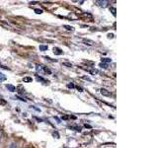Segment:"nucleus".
<instances>
[{
  "label": "nucleus",
  "instance_id": "nucleus-1",
  "mask_svg": "<svg viewBox=\"0 0 158 148\" xmlns=\"http://www.w3.org/2000/svg\"><path fill=\"white\" fill-rule=\"evenodd\" d=\"M100 93L102 94L103 96H106V97H112L113 94L111 91H108L107 89H104V88H102V89L100 90Z\"/></svg>",
  "mask_w": 158,
  "mask_h": 148
},
{
  "label": "nucleus",
  "instance_id": "nucleus-2",
  "mask_svg": "<svg viewBox=\"0 0 158 148\" xmlns=\"http://www.w3.org/2000/svg\"><path fill=\"white\" fill-rule=\"evenodd\" d=\"M53 52H55V54H56V55H61L63 53L62 49H61L59 48H55V49H53Z\"/></svg>",
  "mask_w": 158,
  "mask_h": 148
},
{
  "label": "nucleus",
  "instance_id": "nucleus-3",
  "mask_svg": "<svg viewBox=\"0 0 158 148\" xmlns=\"http://www.w3.org/2000/svg\"><path fill=\"white\" fill-rule=\"evenodd\" d=\"M6 88H7L8 91H10V92H15V90H16V87L11 84H6Z\"/></svg>",
  "mask_w": 158,
  "mask_h": 148
},
{
  "label": "nucleus",
  "instance_id": "nucleus-4",
  "mask_svg": "<svg viewBox=\"0 0 158 148\" xmlns=\"http://www.w3.org/2000/svg\"><path fill=\"white\" fill-rule=\"evenodd\" d=\"M83 42H84L85 45H88V46H92L93 43H94L93 40H87V39H84V40H83Z\"/></svg>",
  "mask_w": 158,
  "mask_h": 148
},
{
  "label": "nucleus",
  "instance_id": "nucleus-5",
  "mask_svg": "<svg viewBox=\"0 0 158 148\" xmlns=\"http://www.w3.org/2000/svg\"><path fill=\"white\" fill-rule=\"evenodd\" d=\"M96 3L99 6H102V7H106L107 3H108V2H107V1H96Z\"/></svg>",
  "mask_w": 158,
  "mask_h": 148
},
{
  "label": "nucleus",
  "instance_id": "nucleus-6",
  "mask_svg": "<svg viewBox=\"0 0 158 148\" xmlns=\"http://www.w3.org/2000/svg\"><path fill=\"white\" fill-rule=\"evenodd\" d=\"M6 79H7L6 75H4L3 73H0V82H3V81H5Z\"/></svg>",
  "mask_w": 158,
  "mask_h": 148
},
{
  "label": "nucleus",
  "instance_id": "nucleus-7",
  "mask_svg": "<svg viewBox=\"0 0 158 148\" xmlns=\"http://www.w3.org/2000/svg\"><path fill=\"white\" fill-rule=\"evenodd\" d=\"M32 77H24L23 78V81L24 82H32Z\"/></svg>",
  "mask_w": 158,
  "mask_h": 148
},
{
  "label": "nucleus",
  "instance_id": "nucleus-8",
  "mask_svg": "<svg viewBox=\"0 0 158 148\" xmlns=\"http://www.w3.org/2000/svg\"><path fill=\"white\" fill-rule=\"evenodd\" d=\"M40 50H47V46H40Z\"/></svg>",
  "mask_w": 158,
  "mask_h": 148
},
{
  "label": "nucleus",
  "instance_id": "nucleus-9",
  "mask_svg": "<svg viewBox=\"0 0 158 148\" xmlns=\"http://www.w3.org/2000/svg\"><path fill=\"white\" fill-rule=\"evenodd\" d=\"M112 60H111L110 58H103L102 59V62H106V63H109V62H111Z\"/></svg>",
  "mask_w": 158,
  "mask_h": 148
},
{
  "label": "nucleus",
  "instance_id": "nucleus-10",
  "mask_svg": "<svg viewBox=\"0 0 158 148\" xmlns=\"http://www.w3.org/2000/svg\"><path fill=\"white\" fill-rule=\"evenodd\" d=\"M64 28L66 30H68V31H73V28H72L71 26H67V25H65Z\"/></svg>",
  "mask_w": 158,
  "mask_h": 148
},
{
  "label": "nucleus",
  "instance_id": "nucleus-11",
  "mask_svg": "<svg viewBox=\"0 0 158 148\" xmlns=\"http://www.w3.org/2000/svg\"><path fill=\"white\" fill-rule=\"evenodd\" d=\"M35 12H36L37 14H42L43 10H42V9H35Z\"/></svg>",
  "mask_w": 158,
  "mask_h": 148
},
{
  "label": "nucleus",
  "instance_id": "nucleus-12",
  "mask_svg": "<svg viewBox=\"0 0 158 148\" xmlns=\"http://www.w3.org/2000/svg\"><path fill=\"white\" fill-rule=\"evenodd\" d=\"M110 10L112 11V13H113V15H114V16H116V8H114V7H111V8H110Z\"/></svg>",
  "mask_w": 158,
  "mask_h": 148
},
{
  "label": "nucleus",
  "instance_id": "nucleus-13",
  "mask_svg": "<svg viewBox=\"0 0 158 148\" xmlns=\"http://www.w3.org/2000/svg\"><path fill=\"white\" fill-rule=\"evenodd\" d=\"M90 73L91 74H96V73H98V71L95 70V69H92V70H90Z\"/></svg>",
  "mask_w": 158,
  "mask_h": 148
},
{
  "label": "nucleus",
  "instance_id": "nucleus-14",
  "mask_svg": "<svg viewBox=\"0 0 158 148\" xmlns=\"http://www.w3.org/2000/svg\"><path fill=\"white\" fill-rule=\"evenodd\" d=\"M5 104H6V101L0 99V105H5Z\"/></svg>",
  "mask_w": 158,
  "mask_h": 148
},
{
  "label": "nucleus",
  "instance_id": "nucleus-15",
  "mask_svg": "<svg viewBox=\"0 0 158 148\" xmlns=\"http://www.w3.org/2000/svg\"><path fill=\"white\" fill-rule=\"evenodd\" d=\"M67 87H68V88H71V89H72V88H74L75 86H74V84L71 83V84H67Z\"/></svg>",
  "mask_w": 158,
  "mask_h": 148
},
{
  "label": "nucleus",
  "instance_id": "nucleus-16",
  "mask_svg": "<svg viewBox=\"0 0 158 148\" xmlns=\"http://www.w3.org/2000/svg\"><path fill=\"white\" fill-rule=\"evenodd\" d=\"M52 134H53V136H56V137H58V138L59 137V135H58V132H53V133H52Z\"/></svg>",
  "mask_w": 158,
  "mask_h": 148
},
{
  "label": "nucleus",
  "instance_id": "nucleus-17",
  "mask_svg": "<svg viewBox=\"0 0 158 148\" xmlns=\"http://www.w3.org/2000/svg\"><path fill=\"white\" fill-rule=\"evenodd\" d=\"M63 64L66 66H69V67H72V64H70V63H63Z\"/></svg>",
  "mask_w": 158,
  "mask_h": 148
},
{
  "label": "nucleus",
  "instance_id": "nucleus-18",
  "mask_svg": "<svg viewBox=\"0 0 158 148\" xmlns=\"http://www.w3.org/2000/svg\"><path fill=\"white\" fill-rule=\"evenodd\" d=\"M9 148H17V147H16L15 144H12V145H11L10 147H9Z\"/></svg>",
  "mask_w": 158,
  "mask_h": 148
},
{
  "label": "nucleus",
  "instance_id": "nucleus-19",
  "mask_svg": "<svg viewBox=\"0 0 158 148\" xmlns=\"http://www.w3.org/2000/svg\"><path fill=\"white\" fill-rule=\"evenodd\" d=\"M77 89L80 91V92H82V91H83V90H82V88H80V87H77Z\"/></svg>",
  "mask_w": 158,
  "mask_h": 148
},
{
  "label": "nucleus",
  "instance_id": "nucleus-20",
  "mask_svg": "<svg viewBox=\"0 0 158 148\" xmlns=\"http://www.w3.org/2000/svg\"><path fill=\"white\" fill-rule=\"evenodd\" d=\"M109 38H114V35L113 34H110L109 35Z\"/></svg>",
  "mask_w": 158,
  "mask_h": 148
},
{
  "label": "nucleus",
  "instance_id": "nucleus-21",
  "mask_svg": "<svg viewBox=\"0 0 158 148\" xmlns=\"http://www.w3.org/2000/svg\"><path fill=\"white\" fill-rule=\"evenodd\" d=\"M0 139H1V132H0Z\"/></svg>",
  "mask_w": 158,
  "mask_h": 148
}]
</instances>
